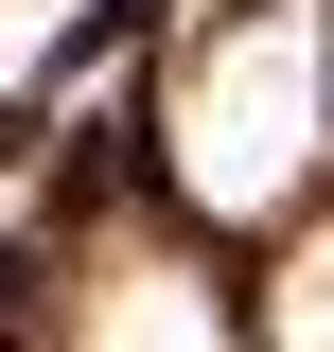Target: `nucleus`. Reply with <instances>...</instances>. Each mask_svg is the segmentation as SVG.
<instances>
[{
  "label": "nucleus",
  "instance_id": "obj_1",
  "mask_svg": "<svg viewBox=\"0 0 334 352\" xmlns=\"http://www.w3.org/2000/svg\"><path fill=\"white\" fill-rule=\"evenodd\" d=\"M317 141H334V71H317V36H299L282 0H229L211 36L176 53V106H159L176 194H194L211 229H264V212H299Z\"/></svg>",
  "mask_w": 334,
  "mask_h": 352
},
{
  "label": "nucleus",
  "instance_id": "obj_2",
  "mask_svg": "<svg viewBox=\"0 0 334 352\" xmlns=\"http://www.w3.org/2000/svg\"><path fill=\"white\" fill-rule=\"evenodd\" d=\"M71 335H88V352H229V300H211L176 247H106V282H88Z\"/></svg>",
  "mask_w": 334,
  "mask_h": 352
},
{
  "label": "nucleus",
  "instance_id": "obj_3",
  "mask_svg": "<svg viewBox=\"0 0 334 352\" xmlns=\"http://www.w3.org/2000/svg\"><path fill=\"white\" fill-rule=\"evenodd\" d=\"M264 352H334V212L299 229V264L264 282Z\"/></svg>",
  "mask_w": 334,
  "mask_h": 352
}]
</instances>
